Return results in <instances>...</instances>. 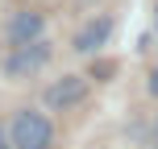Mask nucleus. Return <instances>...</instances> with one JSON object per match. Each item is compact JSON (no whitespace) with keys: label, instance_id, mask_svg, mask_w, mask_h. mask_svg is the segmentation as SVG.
<instances>
[{"label":"nucleus","instance_id":"obj_1","mask_svg":"<svg viewBox=\"0 0 158 149\" xmlns=\"http://www.w3.org/2000/svg\"><path fill=\"white\" fill-rule=\"evenodd\" d=\"M8 141L17 149H50L54 145V124H50L42 112L25 108L13 116V124H8Z\"/></svg>","mask_w":158,"mask_h":149},{"label":"nucleus","instance_id":"obj_2","mask_svg":"<svg viewBox=\"0 0 158 149\" xmlns=\"http://www.w3.org/2000/svg\"><path fill=\"white\" fill-rule=\"evenodd\" d=\"M46 62H50V46L42 37H33L25 46H13V58L4 62V71H8V79H25V75H38Z\"/></svg>","mask_w":158,"mask_h":149},{"label":"nucleus","instance_id":"obj_3","mask_svg":"<svg viewBox=\"0 0 158 149\" xmlns=\"http://www.w3.org/2000/svg\"><path fill=\"white\" fill-rule=\"evenodd\" d=\"M87 95V83L79 75H63L54 79V83L46 87V108H71V104H79Z\"/></svg>","mask_w":158,"mask_h":149},{"label":"nucleus","instance_id":"obj_4","mask_svg":"<svg viewBox=\"0 0 158 149\" xmlns=\"http://www.w3.org/2000/svg\"><path fill=\"white\" fill-rule=\"evenodd\" d=\"M42 29H46V21H42V13H17L13 21H8V41L13 46H25V41H33V37H42Z\"/></svg>","mask_w":158,"mask_h":149},{"label":"nucleus","instance_id":"obj_5","mask_svg":"<svg viewBox=\"0 0 158 149\" xmlns=\"http://www.w3.org/2000/svg\"><path fill=\"white\" fill-rule=\"evenodd\" d=\"M108 37H112V21H108V17H100V21L83 25V29L75 33V50H79V54H96Z\"/></svg>","mask_w":158,"mask_h":149},{"label":"nucleus","instance_id":"obj_6","mask_svg":"<svg viewBox=\"0 0 158 149\" xmlns=\"http://www.w3.org/2000/svg\"><path fill=\"white\" fill-rule=\"evenodd\" d=\"M150 91H154V95H158V71H154V75H150Z\"/></svg>","mask_w":158,"mask_h":149},{"label":"nucleus","instance_id":"obj_7","mask_svg":"<svg viewBox=\"0 0 158 149\" xmlns=\"http://www.w3.org/2000/svg\"><path fill=\"white\" fill-rule=\"evenodd\" d=\"M0 149H8V145H4V128H0Z\"/></svg>","mask_w":158,"mask_h":149},{"label":"nucleus","instance_id":"obj_8","mask_svg":"<svg viewBox=\"0 0 158 149\" xmlns=\"http://www.w3.org/2000/svg\"><path fill=\"white\" fill-rule=\"evenodd\" d=\"M154 149H158V128H154Z\"/></svg>","mask_w":158,"mask_h":149}]
</instances>
